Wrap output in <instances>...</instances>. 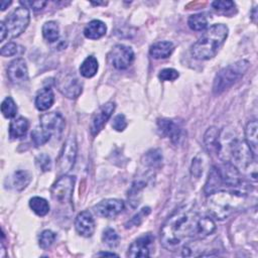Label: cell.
I'll list each match as a JSON object with an SVG mask.
<instances>
[{
  "mask_svg": "<svg viewBox=\"0 0 258 258\" xmlns=\"http://www.w3.org/2000/svg\"><path fill=\"white\" fill-rule=\"evenodd\" d=\"M200 217L192 205H182L174 210L161 227L162 246L169 251H176L189 240L198 239Z\"/></svg>",
  "mask_w": 258,
  "mask_h": 258,
  "instance_id": "cell-1",
  "label": "cell"
},
{
  "mask_svg": "<svg viewBox=\"0 0 258 258\" xmlns=\"http://www.w3.org/2000/svg\"><path fill=\"white\" fill-rule=\"evenodd\" d=\"M229 29L225 24L218 23L209 27L206 32L191 46V55L197 59L214 57L227 39Z\"/></svg>",
  "mask_w": 258,
  "mask_h": 258,
  "instance_id": "cell-2",
  "label": "cell"
},
{
  "mask_svg": "<svg viewBox=\"0 0 258 258\" xmlns=\"http://www.w3.org/2000/svg\"><path fill=\"white\" fill-rule=\"evenodd\" d=\"M208 197V210L218 220L229 218L240 210L245 203V195L240 191L217 190Z\"/></svg>",
  "mask_w": 258,
  "mask_h": 258,
  "instance_id": "cell-3",
  "label": "cell"
},
{
  "mask_svg": "<svg viewBox=\"0 0 258 258\" xmlns=\"http://www.w3.org/2000/svg\"><path fill=\"white\" fill-rule=\"evenodd\" d=\"M228 147L226 149L233 165L237 167L238 170H243L248 174L252 181L257 180V165L256 157L248 147L245 141L239 140L237 138L227 141Z\"/></svg>",
  "mask_w": 258,
  "mask_h": 258,
  "instance_id": "cell-4",
  "label": "cell"
},
{
  "mask_svg": "<svg viewBox=\"0 0 258 258\" xmlns=\"http://www.w3.org/2000/svg\"><path fill=\"white\" fill-rule=\"evenodd\" d=\"M249 66L248 60L241 59L223 68L215 77L213 85L214 94L220 95L232 87L247 72Z\"/></svg>",
  "mask_w": 258,
  "mask_h": 258,
  "instance_id": "cell-5",
  "label": "cell"
},
{
  "mask_svg": "<svg viewBox=\"0 0 258 258\" xmlns=\"http://www.w3.org/2000/svg\"><path fill=\"white\" fill-rule=\"evenodd\" d=\"M29 19L30 14L27 7L19 6L15 8L4 22L7 28L8 37L14 38L24 32V30L28 26Z\"/></svg>",
  "mask_w": 258,
  "mask_h": 258,
  "instance_id": "cell-6",
  "label": "cell"
},
{
  "mask_svg": "<svg viewBox=\"0 0 258 258\" xmlns=\"http://www.w3.org/2000/svg\"><path fill=\"white\" fill-rule=\"evenodd\" d=\"M55 85L58 91L69 99H75L82 94L83 84L74 72H61L56 77Z\"/></svg>",
  "mask_w": 258,
  "mask_h": 258,
  "instance_id": "cell-7",
  "label": "cell"
},
{
  "mask_svg": "<svg viewBox=\"0 0 258 258\" xmlns=\"http://www.w3.org/2000/svg\"><path fill=\"white\" fill-rule=\"evenodd\" d=\"M75 176L63 174L51 186L50 195L54 202L67 205L72 202L75 186Z\"/></svg>",
  "mask_w": 258,
  "mask_h": 258,
  "instance_id": "cell-8",
  "label": "cell"
},
{
  "mask_svg": "<svg viewBox=\"0 0 258 258\" xmlns=\"http://www.w3.org/2000/svg\"><path fill=\"white\" fill-rule=\"evenodd\" d=\"M77 141L74 136H70L64 142L57 159L58 172L67 174L74 166L77 157Z\"/></svg>",
  "mask_w": 258,
  "mask_h": 258,
  "instance_id": "cell-9",
  "label": "cell"
},
{
  "mask_svg": "<svg viewBox=\"0 0 258 258\" xmlns=\"http://www.w3.org/2000/svg\"><path fill=\"white\" fill-rule=\"evenodd\" d=\"M109 61L117 70H126L134 60V51L125 44H116L108 54Z\"/></svg>",
  "mask_w": 258,
  "mask_h": 258,
  "instance_id": "cell-10",
  "label": "cell"
},
{
  "mask_svg": "<svg viewBox=\"0 0 258 258\" xmlns=\"http://www.w3.org/2000/svg\"><path fill=\"white\" fill-rule=\"evenodd\" d=\"M39 126L51 137L59 138L63 132L66 121L61 114L57 112H49L42 114L39 118Z\"/></svg>",
  "mask_w": 258,
  "mask_h": 258,
  "instance_id": "cell-11",
  "label": "cell"
},
{
  "mask_svg": "<svg viewBox=\"0 0 258 258\" xmlns=\"http://www.w3.org/2000/svg\"><path fill=\"white\" fill-rule=\"evenodd\" d=\"M115 103L114 102H108L104 105H102L93 115L91 124H90V131L93 136H96L99 134V132L103 129L104 125L107 123V121L110 119L112 113L115 110Z\"/></svg>",
  "mask_w": 258,
  "mask_h": 258,
  "instance_id": "cell-12",
  "label": "cell"
},
{
  "mask_svg": "<svg viewBox=\"0 0 258 258\" xmlns=\"http://www.w3.org/2000/svg\"><path fill=\"white\" fill-rule=\"evenodd\" d=\"M154 242V237L146 233L137 238L128 248L127 256L134 258H145L150 256V249Z\"/></svg>",
  "mask_w": 258,
  "mask_h": 258,
  "instance_id": "cell-13",
  "label": "cell"
},
{
  "mask_svg": "<svg viewBox=\"0 0 258 258\" xmlns=\"http://www.w3.org/2000/svg\"><path fill=\"white\" fill-rule=\"evenodd\" d=\"M93 210L97 216L111 219L124 210V202L118 199H106L94 206Z\"/></svg>",
  "mask_w": 258,
  "mask_h": 258,
  "instance_id": "cell-14",
  "label": "cell"
},
{
  "mask_svg": "<svg viewBox=\"0 0 258 258\" xmlns=\"http://www.w3.org/2000/svg\"><path fill=\"white\" fill-rule=\"evenodd\" d=\"M223 184L227 186H239L242 183L240 171L235 165L229 161H224L222 164L216 166Z\"/></svg>",
  "mask_w": 258,
  "mask_h": 258,
  "instance_id": "cell-15",
  "label": "cell"
},
{
  "mask_svg": "<svg viewBox=\"0 0 258 258\" xmlns=\"http://www.w3.org/2000/svg\"><path fill=\"white\" fill-rule=\"evenodd\" d=\"M7 76L14 84H22L28 80V70L23 58H15L7 68Z\"/></svg>",
  "mask_w": 258,
  "mask_h": 258,
  "instance_id": "cell-16",
  "label": "cell"
},
{
  "mask_svg": "<svg viewBox=\"0 0 258 258\" xmlns=\"http://www.w3.org/2000/svg\"><path fill=\"white\" fill-rule=\"evenodd\" d=\"M95 221L89 211H83L78 214L75 220V228L79 235L83 237H91L95 232Z\"/></svg>",
  "mask_w": 258,
  "mask_h": 258,
  "instance_id": "cell-17",
  "label": "cell"
},
{
  "mask_svg": "<svg viewBox=\"0 0 258 258\" xmlns=\"http://www.w3.org/2000/svg\"><path fill=\"white\" fill-rule=\"evenodd\" d=\"M157 129L161 136L167 137L171 142H178L181 134V128L177 122L171 119L162 118L157 121Z\"/></svg>",
  "mask_w": 258,
  "mask_h": 258,
  "instance_id": "cell-18",
  "label": "cell"
},
{
  "mask_svg": "<svg viewBox=\"0 0 258 258\" xmlns=\"http://www.w3.org/2000/svg\"><path fill=\"white\" fill-rule=\"evenodd\" d=\"M205 147L209 153H215L219 155L221 149L220 143V132L216 127H210L204 136Z\"/></svg>",
  "mask_w": 258,
  "mask_h": 258,
  "instance_id": "cell-19",
  "label": "cell"
},
{
  "mask_svg": "<svg viewBox=\"0 0 258 258\" xmlns=\"http://www.w3.org/2000/svg\"><path fill=\"white\" fill-rule=\"evenodd\" d=\"M257 130H258V124L257 120L253 119L248 122L246 128H245V139L248 147L254 154V156H257V148H258V137H257Z\"/></svg>",
  "mask_w": 258,
  "mask_h": 258,
  "instance_id": "cell-20",
  "label": "cell"
},
{
  "mask_svg": "<svg viewBox=\"0 0 258 258\" xmlns=\"http://www.w3.org/2000/svg\"><path fill=\"white\" fill-rule=\"evenodd\" d=\"M174 49V45L171 41H158L150 46L149 53L155 59H161L168 57Z\"/></svg>",
  "mask_w": 258,
  "mask_h": 258,
  "instance_id": "cell-21",
  "label": "cell"
},
{
  "mask_svg": "<svg viewBox=\"0 0 258 258\" xmlns=\"http://www.w3.org/2000/svg\"><path fill=\"white\" fill-rule=\"evenodd\" d=\"M106 24L101 20L94 19L86 25L84 29V35L89 39H99L106 34Z\"/></svg>",
  "mask_w": 258,
  "mask_h": 258,
  "instance_id": "cell-22",
  "label": "cell"
},
{
  "mask_svg": "<svg viewBox=\"0 0 258 258\" xmlns=\"http://www.w3.org/2000/svg\"><path fill=\"white\" fill-rule=\"evenodd\" d=\"M29 122L24 117H18L11 121L9 125V136L11 139H18L27 133Z\"/></svg>",
  "mask_w": 258,
  "mask_h": 258,
  "instance_id": "cell-23",
  "label": "cell"
},
{
  "mask_svg": "<svg viewBox=\"0 0 258 258\" xmlns=\"http://www.w3.org/2000/svg\"><path fill=\"white\" fill-rule=\"evenodd\" d=\"M54 102V94L50 88L41 89L35 98V107L39 111L48 110Z\"/></svg>",
  "mask_w": 258,
  "mask_h": 258,
  "instance_id": "cell-24",
  "label": "cell"
},
{
  "mask_svg": "<svg viewBox=\"0 0 258 258\" xmlns=\"http://www.w3.org/2000/svg\"><path fill=\"white\" fill-rule=\"evenodd\" d=\"M145 186H146V181H144L143 179L135 180L131 184V186L128 190V201L132 208H135L139 205L140 199L142 196L141 192L145 188Z\"/></svg>",
  "mask_w": 258,
  "mask_h": 258,
  "instance_id": "cell-25",
  "label": "cell"
},
{
  "mask_svg": "<svg viewBox=\"0 0 258 258\" xmlns=\"http://www.w3.org/2000/svg\"><path fill=\"white\" fill-rule=\"evenodd\" d=\"M223 182L220 177V174L216 168V166H213L212 169L209 172V176L207 178L206 184H205V194L207 196H210L211 194L219 190V188L222 186Z\"/></svg>",
  "mask_w": 258,
  "mask_h": 258,
  "instance_id": "cell-26",
  "label": "cell"
},
{
  "mask_svg": "<svg viewBox=\"0 0 258 258\" xmlns=\"http://www.w3.org/2000/svg\"><path fill=\"white\" fill-rule=\"evenodd\" d=\"M98 68H99V64H98L97 58L93 55H89L84 59V61L80 66V74L84 78L89 79L94 77L97 74Z\"/></svg>",
  "mask_w": 258,
  "mask_h": 258,
  "instance_id": "cell-27",
  "label": "cell"
},
{
  "mask_svg": "<svg viewBox=\"0 0 258 258\" xmlns=\"http://www.w3.org/2000/svg\"><path fill=\"white\" fill-rule=\"evenodd\" d=\"M216 230L215 222L209 217H200L198 223V239H204Z\"/></svg>",
  "mask_w": 258,
  "mask_h": 258,
  "instance_id": "cell-28",
  "label": "cell"
},
{
  "mask_svg": "<svg viewBox=\"0 0 258 258\" xmlns=\"http://www.w3.org/2000/svg\"><path fill=\"white\" fill-rule=\"evenodd\" d=\"M29 207L34 214L39 217H43L49 212L48 202L40 197H33L29 200Z\"/></svg>",
  "mask_w": 258,
  "mask_h": 258,
  "instance_id": "cell-29",
  "label": "cell"
},
{
  "mask_svg": "<svg viewBox=\"0 0 258 258\" xmlns=\"http://www.w3.org/2000/svg\"><path fill=\"white\" fill-rule=\"evenodd\" d=\"M31 175L26 170H16L12 175V184L16 190L24 189L30 182Z\"/></svg>",
  "mask_w": 258,
  "mask_h": 258,
  "instance_id": "cell-30",
  "label": "cell"
},
{
  "mask_svg": "<svg viewBox=\"0 0 258 258\" xmlns=\"http://www.w3.org/2000/svg\"><path fill=\"white\" fill-rule=\"evenodd\" d=\"M42 35L48 42H54L59 38V27L55 21H47L42 26Z\"/></svg>",
  "mask_w": 258,
  "mask_h": 258,
  "instance_id": "cell-31",
  "label": "cell"
},
{
  "mask_svg": "<svg viewBox=\"0 0 258 258\" xmlns=\"http://www.w3.org/2000/svg\"><path fill=\"white\" fill-rule=\"evenodd\" d=\"M187 24L195 31H203L208 27V19L205 14H192L187 19Z\"/></svg>",
  "mask_w": 258,
  "mask_h": 258,
  "instance_id": "cell-32",
  "label": "cell"
},
{
  "mask_svg": "<svg viewBox=\"0 0 258 258\" xmlns=\"http://www.w3.org/2000/svg\"><path fill=\"white\" fill-rule=\"evenodd\" d=\"M162 161V154L158 149H151L143 156V163L148 167H158Z\"/></svg>",
  "mask_w": 258,
  "mask_h": 258,
  "instance_id": "cell-33",
  "label": "cell"
},
{
  "mask_svg": "<svg viewBox=\"0 0 258 258\" xmlns=\"http://www.w3.org/2000/svg\"><path fill=\"white\" fill-rule=\"evenodd\" d=\"M1 113L5 118H13L17 113V106L11 97H6L1 104Z\"/></svg>",
  "mask_w": 258,
  "mask_h": 258,
  "instance_id": "cell-34",
  "label": "cell"
},
{
  "mask_svg": "<svg viewBox=\"0 0 258 258\" xmlns=\"http://www.w3.org/2000/svg\"><path fill=\"white\" fill-rule=\"evenodd\" d=\"M50 135L46 133L40 126L35 127L31 132V140L35 146H41L49 141Z\"/></svg>",
  "mask_w": 258,
  "mask_h": 258,
  "instance_id": "cell-35",
  "label": "cell"
},
{
  "mask_svg": "<svg viewBox=\"0 0 258 258\" xmlns=\"http://www.w3.org/2000/svg\"><path fill=\"white\" fill-rule=\"evenodd\" d=\"M102 240H103V243L106 244L108 247L115 248L116 246H118L120 238H119L117 232L114 229L107 228L103 232Z\"/></svg>",
  "mask_w": 258,
  "mask_h": 258,
  "instance_id": "cell-36",
  "label": "cell"
},
{
  "mask_svg": "<svg viewBox=\"0 0 258 258\" xmlns=\"http://www.w3.org/2000/svg\"><path fill=\"white\" fill-rule=\"evenodd\" d=\"M55 234L50 231V230H44L41 232V234L39 235V238H38V245L40 248L42 249H47L49 248L54 240H55Z\"/></svg>",
  "mask_w": 258,
  "mask_h": 258,
  "instance_id": "cell-37",
  "label": "cell"
},
{
  "mask_svg": "<svg viewBox=\"0 0 258 258\" xmlns=\"http://www.w3.org/2000/svg\"><path fill=\"white\" fill-rule=\"evenodd\" d=\"M150 213V208L149 207H145V208H142L135 216H133L130 221H128V223L125 225L126 228H131V227H134V226H139L142 221L144 220V218Z\"/></svg>",
  "mask_w": 258,
  "mask_h": 258,
  "instance_id": "cell-38",
  "label": "cell"
},
{
  "mask_svg": "<svg viewBox=\"0 0 258 258\" xmlns=\"http://www.w3.org/2000/svg\"><path fill=\"white\" fill-rule=\"evenodd\" d=\"M35 164L43 172L49 171L51 169V159L45 153H40L39 155L36 156Z\"/></svg>",
  "mask_w": 258,
  "mask_h": 258,
  "instance_id": "cell-39",
  "label": "cell"
},
{
  "mask_svg": "<svg viewBox=\"0 0 258 258\" xmlns=\"http://www.w3.org/2000/svg\"><path fill=\"white\" fill-rule=\"evenodd\" d=\"M179 77V74L176 70L174 69H171V68H166V69H163L159 72L158 74V78L159 80L163 81V82H166V81H174L176 80L177 78Z\"/></svg>",
  "mask_w": 258,
  "mask_h": 258,
  "instance_id": "cell-40",
  "label": "cell"
},
{
  "mask_svg": "<svg viewBox=\"0 0 258 258\" xmlns=\"http://www.w3.org/2000/svg\"><path fill=\"white\" fill-rule=\"evenodd\" d=\"M112 127L116 131H123L127 127V120L123 114H119L114 117L113 122H112Z\"/></svg>",
  "mask_w": 258,
  "mask_h": 258,
  "instance_id": "cell-41",
  "label": "cell"
},
{
  "mask_svg": "<svg viewBox=\"0 0 258 258\" xmlns=\"http://www.w3.org/2000/svg\"><path fill=\"white\" fill-rule=\"evenodd\" d=\"M212 6L218 10V11H228L232 8H234L235 4L233 1H223V0H219V1H214L212 3Z\"/></svg>",
  "mask_w": 258,
  "mask_h": 258,
  "instance_id": "cell-42",
  "label": "cell"
},
{
  "mask_svg": "<svg viewBox=\"0 0 258 258\" xmlns=\"http://www.w3.org/2000/svg\"><path fill=\"white\" fill-rule=\"evenodd\" d=\"M18 52V45L14 42H8L1 47V55L12 56Z\"/></svg>",
  "mask_w": 258,
  "mask_h": 258,
  "instance_id": "cell-43",
  "label": "cell"
},
{
  "mask_svg": "<svg viewBox=\"0 0 258 258\" xmlns=\"http://www.w3.org/2000/svg\"><path fill=\"white\" fill-rule=\"evenodd\" d=\"M21 4H23L25 7H30L32 8L33 10L35 11H38V10H41L46 4L47 2L46 1H25V2H20Z\"/></svg>",
  "mask_w": 258,
  "mask_h": 258,
  "instance_id": "cell-44",
  "label": "cell"
},
{
  "mask_svg": "<svg viewBox=\"0 0 258 258\" xmlns=\"http://www.w3.org/2000/svg\"><path fill=\"white\" fill-rule=\"evenodd\" d=\"M190 172H191V175L197 177V178H199L200 175L203 172V169H202V166H201V162L197 158H195L192 160L191 167H190Z\"/></svg>",
  "mask_w": 258,
  "mask_h": 258,
  "instance_id": "cell-45",
  "label": "cell"
},
{
  "mask_svg": "<svg viewBox=\"0 0 258 258\" xmlns=\"http://www.w3.org/2000/svg\"><path fill=\"white\" fill-rule=\"evenodd\" d=\"M0 28H1V31H0V41L2 42L6 36H8V33H7V28L5 26V23L2 21L0 22Z\"/></svg>",
  "mask_w": 258,
  "mask_h": 258,
  "instance_id": "cell-46",
  "label": "cell"
},
{
  "mask_svg": "<svg viewBox=\"0 0 258 258\" xmlns=\"http://www.w3.org/2000/svg\"><path fill=\"white\" fill-rule=\"evenodd\" d=\"M11 3H12L11 1H1V3H0L1 10H2V11H4L6 8H8V6H9Z\"/></svg>",
  "mask_w": 258,
  "mask_h": 258,
  "instance_id": "cell-47",
  "label": "cell"
},
{
  "mask_svg": "<svg viewBox=\"0 0 258 258\" xmlns=\"http://www.w3.org/2000/svg\"><path fill=\"white\" fill-rule=\"evenodd\" d=\"M98 255H103V256H118V255L115 254V253H109V252H102V253H99Z\"/></svg>",
  "mask_w": 258,
  "mask_h": 258,
  "instance_id": "cell-48",
  "label": "cell"
},
{
  "mask_svg": "<svg viewBox=\"0 0 258 258\" xmlns=\"http://www.w3.org/2000/svg\"><path fill=\"white\" fill-rule=\"evenodd\" d=\"M256 15H257V13H256V8H254L253 13H252V19H253L254 22H256Z\"/></svg>",
  "mask_w": 258,
  "mask_h": 258,
  "instance_id": "cell-49",
  "label": "cell"
},
{
  "mask_svg": "<svg viewBox=\"0 0 258 258\" xmlns=\"http://www.w3.org/2000/svg\"><path fill=\"white\" fill-rule=\"evenodd\" d=\"M4 246H3V244H1V254H0V257L1 258H3L5 255H4Z\"/></svg>",
  "mask_w": 258,
  "mask_h": 258,
  "instance_id": "cell-50",
  "label": "cell"
}]
</instances>
